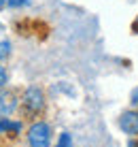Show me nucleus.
I'll return each mask as SVG.
<instances>
[{
  "instance_id": "f257e3e1",
  "label": "nucleus",
  "mask_w": 138,
  "mask_h": 147,
  "mask_svg": "<svg viewBox=\"0 0 138 147\" xmlns=\"http://www.w3.org/2000/svg\"><path fill=\"white\" fill-rule=\"evenodd\" d=\"M47 111V94L40 85H28L19 94V113L23 119H38Z\"/></svg>"
},
{
  "instance_id": "f03ea898",
  "label": "nucleus",
  "mask_w": 138,
  "mask_h": 147,
  "mask_svg": "<svg viewBox=\"0 0 138 147\" xmlns=\"http://www.w3.org/2000/svg\"><path fill=\"white\" fill-rule=\"evenodd\" d=\"M25 145L28 147H53V126L47 119H32L25 128Z\"/></svg>"
},
{
  "instance_id": "7ed1b4c3",
  "label": "nucleus",
  "mask_w": 138,
  "mask_h": 147,
  "mask_svg": "<svg viewBox=\"0 0 138 147\" xmlns=\"http://www.w3.org/2000/svg\"><path fill=\"white\" fill-rule=\"evenodd\" d=\"M25 132V121L15 119L11 115L0 117V139H19Z\"/></svg>"
},
{
  "instance_id": "20e7f679",
  "label": "nucleus",
  "mask_w": 138,
  "mask_h": 147,
  "mask_svg": "<svg viewBox=\"0 0 138 147\" xmlns=\"http://www.w3.org/2000/svg\"><path fill=\"white\" fill-rule=\"evenodd\" d=\"M19 111V94L11 88H0V117Z\"/></svg>"
},
{
  "instance_id": "39448f33",
  "label": "nucleus",
  "mask_w": 138,
  "mask_h": 147,
  "mask_svg": "<svg viewBox=\"0 0 138 147\" xmlns=\"http://www.w3.org/2000/svg\"><path fill=\"white\" fill-rule=\"evenodd\" d=\"M117 126L125 136H138V109L123 111L117 119Z\"/></svg>"
},
{
  "instance_id": "423d86ee",
  "label": "nucleus",
  "mask_w": 138,
  "mask_h": 147,
  "mask_svg": "<svg viewBox=\"0 0 138 147\" xmlns=\"http://www.w3.org/2000/svg\"><path fill=\"white\" fill-rule=\"evenodd\" d=\"M11 53H13V43L7 36H0V62L9 60V58H11Z\"/></svg>"
},
{
  "instance_id": "0eeeda50",
  "label": "nucleus",
  "mask_w": 138,
  "mask_h": 147,
  "mask_svg": "<svg viewBox=\"0 0 138 147\" xmlns=\"http://www.w3.org/2000/svg\"><path fill=\"white\" fill-rule=\"evenodd\" d=\"M53 147H74L72 134H70V132H60V136H58V141L53 143Z\"/></svg>"
},
{
  "instance_id": "6e6552de",
  "label": "nucleus",
  "mask_w": 138,
  "mask_h": 147,
  "mask_svg": "<svg viewBox=\"0 0 138 147\" xmlns=\"http://www.w3.org/2000/svg\"><path fill=\"white\" fill-rule=\"evenodd\" d=\"M9 81H11L9 68L4 66V62H0V88H9Z\"/></svg>"
},
{
  "instance_id": "1a4fd4ad",
  "label": "nucleus",
  "mask_w": 138,
  "mask_h": 147,
  "mask_svg": "<svg viewBox=\"0 0 138 147\" xmlns=\"http://www.w3.org/2000/svg\"><path fill=\"white\" fill-rule=\"evenodd\" d=\"M28 4H30V0H7L9 9H23V7H28Z\"/></svg>"
},
{
  "instance_id": "9d476101",
  "label": "nucleus",
  "mask_w": 138,
  "mask_h": 147,
  "mask_svg": "<svg viewBox=\"0 0 138 147\" xmlns=\"http://www.w3.org/2000/svg\"><path fill=\"white\" fill-rule=\"evenodd\" d=\"M130 105H132V109H138V85L132 90V94H130Z\"/></svg>"
},
{
  "instance_id": "9b49d317",
  "label": "nucleus",
  "mask_w": 138,
  "mask_h": 147,
  "mask_svg": "<svg viewBox=\"0 0 138 147\" xmlns=\"http://www.w3.org/2000/svg\"><path fill=\"white\" fill-rule=\"evenodd\" d=\"M127 147H138V136H130V141H127Z\"/></svg>"
},
{
  "instance_id": "f8f14e48",
  "label": "nucleus",
  "mask_w": 138,
  "mask_h": 147,
  "mask_svg": "<svg viewBox=\"0 0 138 147\" xmlns=\"http://www.w3.org/2000/svg\"><path fill=\"white\" fill-rule=\"evenodd\" d=\"M4 9H7V0H0V13H2Z\"/></svg>"
},
{
  "instance_id": "ddd939ff",
  "label": "nucleus",
  "mask_w": 138,
  "mask_h": 147,
  "mask_svg": "<svg viewBox=\"0 0 138 147\" xmlns=\"http://www.w3.org/2000/svg\"><path fill=\"white\" fill-rule=\"evenodd\" d=\"M134 30L138 32V17H136V22H134Z\"/></svg>"
}]
</instances>
